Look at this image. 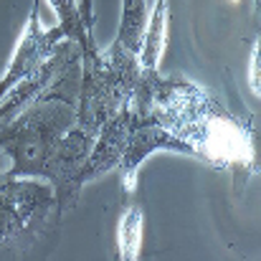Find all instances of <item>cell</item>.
Masks as SVG:
<instances>
[{"mask_svg":"<svg viewBox=\"0 0 261 261\" xmlns=\"http://www.w3.org/2000/svg\"><path fill=\"white\" fill-rule=\"evenodd\" d=\"M135 109H137V119L132 124V132H129L124 155H122L119 168H117V173L122 177V185H124L127 193L135 190L137 170L142 168V163L152 152H163L165 150V152H177V155H193V150L180 137H175L173 132H168L163 124H158L145 109H140L137 104H135Z\"/></svg>","mask_w":261,"mask_h":261,"instance_id":"obj_6","label":"cell"},{"mask_svg":"<svg viewBox=\"0 0 261 261\" xmlns=\"http://www.w3.org/2000/svg\"><path fill=\"white\" fill-rule=\"evenodd\" d=\"M142 79L140 56L109 43L107 51L82 56V87L76 99V127L96 135L101 124L132 101Z\"/></svg>","mask_w":261,"mask_h":261,"instance_id":"obj_3","label":"cell"},{"mask_svg":"<svg viewBox=\"0 0 261 261\" xmlns=\"http://www.w3.org/2000/svg\"><path fill=\"white\" fill-rule=\"evenodd\" d=\"M79 15H82V20L87 23V28L94 25V8H91V0H82V3H79Z\"/></svg>","mask_w":261,"mask_h":261,"instance_id":"obj_14","label":"cell"},{"mask_svg":"<svg viewBox=\"0 0 261 261\" xmlns=\"http://www.w3.org/2000/svg\"><path fill=\"white\" fill-rule=\"evenodd\" d=\"M135 119H137V109L129 101L114 117H109L101 124V129L94 137L87 165L82 170V182L84 185L91 182V180H96V177H101L104 173H112V170L119 168V160L124 155V147H127V140H129Z\"/></svg>","mask_w":261,"mask_h":261,"instance_id":"obj_8","label":"cell"},{"mask_svg":"<svg viewBox=\"0 0 261 261\" xmlns=\"http://www.w3.org/2000/svg\"><path fill=\"white\" fill-rule=\"evenodd\" d=\"M147 20H150V8L147 0H122V13H119V28L117 38L112 41L122 51L132 56H142L145 36H147Z\"/></svg>","mask_w":261,"mask_h":261,"instance_id":"obj_9","label":"cell"},{"mask_svg":"<svg viewBox=\"0 0 261 261\" xmlns=\"http://www.w3.org/2000/svg\"><path fill=\"white\" fill-rule=\"evenodd\" d=\"M249 87L259 96V41L254 43V54H251V61H249Z\"/></svg>","mask_w":261,"mask_h":261,"instance_id":"obj_13","label":"cell"},{"mask_svg":"<svg viewBox=\"0 0 261 261\" xmlns=\"http://www.w3.org/2000/svg\"><path fill=\"white\" fill-rule=\"evenodd\" d=\"M10 160L0 152V254H20L46 231L56 213L51 182L8 175Z\"/></svg>","mask_w":261,"mask_h":261,"instance_id":"obj_4","label":"cell"},{"mask_svg":"<svg viewBox=\"0 0 261 261\" xmlns=\"http://www.w3.org/2000/svg\"><path fill=\"white\" fill-rule=\"evenodd\" d=\"M74 124L76 107L61 99H43L13 117L0 127V152L10 160L8 175L43 177L59 142Z\"/></svg>","mask_w":261,"mask_h":261,"instance_id":"obj_2","label":"cell"},{"mask_svg":"<svg viewBox=\"0 0 261 261\" xmlns=\"http://www.w3.org/2000/svg\"><path fill=\"white\" fill-rule=\"evenodd\" d=\"M142 226H145V216L140 205H129L117 226V249H119V259L122 261H135L140 259L142 251Z\"/></svg>","mask_w":261,"mask_h":261,"instance_id":"obj_12","label":"cell"},{"mask_svg":"<svg viewBox=\"0 0 261 261\" xmlns=\"http://www.w3.org/2000/svg\"><path fill=\"white\" fill-rule=\"evenodd\" d=\"M54 13H56V25L64 31L66 38L76 41L82 46V54H91L96 51V43L91 38V28H87V23L79 15V0H46Z\"/></svg>","mask_w":261,"mask_h":261,"instance_id":"obj_11","label":"cell"},{"mask_svg":"<svg viewBox=\"0 0 261 261\" xmlns=\"http://www.w3.org/2000/svg\"><path fill=\"white\" fill-rule=\"evenodd\" d=\"M82 46L64 38L36 71L23 76L0 99V127L43 99H61L76 107L82 87Z\"/></svg>","mask_w":261,"mask_h":261,"instance_id":"obj_5","label":"cell"},{"mask_svg":"<svg viewBox=\"0 0 261 261\" xmlns=\"http://www.w3.org/2000/svg\"><path fill=\"white\" fill-rule=\"evenodd\" d=\"M132 101L158 124L180 137L193 158L213 168L249 175L256 168V137L241 124L221 99L182 76L163 79L158 71H142Z\"/></svg>","mask_w":261,"mask_h":261,"instance_id":"obj_1","label":"cell"},{"mask_svg":"<svg viewBox=\"0 0 261 261\" xmlns=\"http://www.w3.org/2000/svg\"><path fill=\"white\" fill-rule=\"evenodd\" d=\"M168 43V0H155L150 20H147V36H145V46H142V71H158L163 51Z\"/></svg>","mask_w":261,"mask_h":261,"instance_id":"obj_10","label":"cell"},{"mask_svg":"<svg viewBox=\"0 0 261 261\" xmlns=\"http://www.w3.org/2000/svg\"><path fill=\"white\" fill-rule=\"evenodd\" d=\"M64 31L59 25L54 28H43L41 23V0H31V13H28V23L25 31L15 46V54L8 64V69L0 76V99L15 87L23 76H28L31 71H36L51 54L54 48L64 41Z\"/></svg>","mask_w":261,"mask_h":261,"instance_id":"obj_7","label":"cell"}]
</instances>
